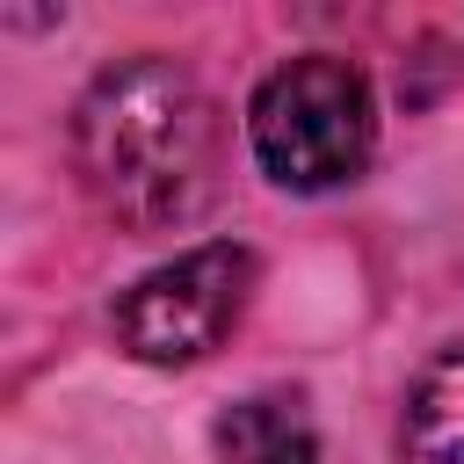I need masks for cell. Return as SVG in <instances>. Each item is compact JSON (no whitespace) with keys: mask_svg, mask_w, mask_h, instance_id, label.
Returning a JSON list of instances; mask_svg holds the SVG:
<instances>
[{"mask_svg":"<svg viewBox=\"0 0 464 464\" xmlns=\"http://www.w3.org/2000/svg\"><path fill=\"white\" fill-rule=\"evenodd\" d=\"M80 188L123 232H174L203 218L225 167V123L181 58L138 51L87 80L72 109Z\"/></svg>","mask_w":464,"mask_h":464,"instance_id":"cell-1","label":"cell"},{"mask_svg":"<svg viewBox=\"0 0 464 464\" xmlns=\"http://www.w3.org/2000/svg\"><path fill=\"white\" fill-rule=\"evenodd\" d=\"M246 138H254V160L276 188H297V196H319V188H341L370 167L377 152V102H370V80L348 65V58H326V51H304L290 65H276L261 87H254V109H246Z\"/></svg>","mask_w":464,"mask_h":464,"instance_id":"cell-2","label":"cell"},{"mask_svg":"<svg viewBox=\"0 0 464 464\" xmlns=\"http://www.w3.org/2000/svg\"><path fill=\"white\" fill-rule=\"evenodd\" d=\"M254 276H261V261H254V246H239V239H210V246L174 254L167 268L138 276V283L116 297V312H109L116 348L138 355V362H160V370L203 362V355L239 326V312H246V297H254Z\"/></svg>","mask_w":464,"mask_h":464,"instance_id":"cell-3","label":"cell"},{"mask_svg":"<svg viewBox=\"0 0 464 464\" xmlns=\"http://www.w3.org/2000/svg\"><path fill=\"white\" fill-rule=\"evenodd\" d=\"M210 435L225 464H319V428L297 392H246L218 413Z\"/></svg>","mask_w":464,"mask_h":464,"instance_id":"cell-4","label":"cell"},{"mask_svg":"<svg viewBox=\"0 0 464 464\" xmlns=\"http://www.w3.org/2000/svg\"><path fill=\"white\" fill-rule=\"evenodd\" d=\"M399 457L406 464H464V341L435 348L420 362V377L406 384Z\"/></svg>","mask_w":464,"mask_h":464,"instance_id":"cell-5","label":"cell"}]
</instances>
